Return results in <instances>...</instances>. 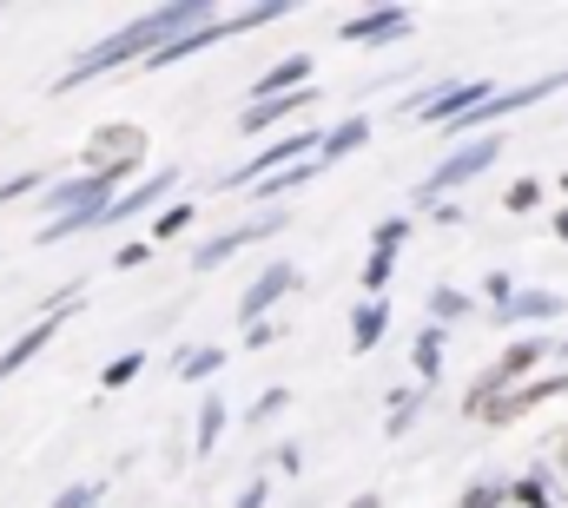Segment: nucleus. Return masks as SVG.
I'll return each instance as SVG.
<instances>
[{"instance_id": "f257e3e1", "label": "nucleus", "mask_w": 568, "mask_h": 508, "mask_svg": "<svg viewBox=\"0 0 568 508\" xmlns=\"http://www.w3.org/2000/svg\"><path fill=\"white\" fill-rule=\"evenodd\" d=\"M199 27H212V13L199 7V0H172V7H152L145 20L133 27H120V33H106L93 53H80L67 73H60V87H80V80H93V73H113V67H126V60H152L159 53V40L172 47V40H185V33H199Z\"/></svg>"}, {"instance_id": "f03ea898", "label": "nucleus", "mask_w": 568, "mask_h": 508, "mask_svg": "<svg viewBox=\"0 0 568 508\" xmlns=\"http://www.w3.org/2000/svg\"><path fill=\"white\" fill-rule=\"evenodd\" d=\"M126 172H133V165H120V172H87V179L53 185V192H47L53 219H47V232H40V238H47V245H60V238H73V232H93V225L126 199V192H120V185H126Z\"/></svg>"}, {"instance_id": "7ed1b4c3", "label": "nucleus", "mask_w": 568, "mask_h": 508, "mask_svg": "<svg viewBox=\"0 0 568 508\" xmlns=\"http://www.w3.org/2000/svg\"><path fill=\"white\" fill-rule=\"evenodd\" d=\"M542 357H549V344H516V350H509V357H503L489 377L469 389V416H489V409L503 403V389H509V383H523L536 364H542Z\"/></svg>"}, {"instance_id": "20e7f679", "label": "nucleus", "mask_w": 568, "mask_h": 508, "mask_svg": "<svg viewBox=\"0 0 568 508\" xmlns=\"http://www.w3.org/2000/svg\"><path fill=\"white\" fill-rule=\"evenodd\" d=\"M145 159V132L126 126V120H113V126H100L87 139V165L93 172H120V165H140Z\"/></svg>"}, {"instance_id": "39448f33", "label": "nucleus", "mask_w": 568, "mask_h": 508, "mask_svg": "<svg viewBox=\"0 0 568 508\" xmlns=\"http://www.w3.org/2000/svg\"><path fill=\"white\" fill-rule=\"evenodd\" d=\"M496 152H503V139H469L463 152H449L436 172L424 179V199H436V192H449V185H469L483 165H496Z\"/></svg>"}, {"instance_id": "423d86ee", "label": "nucleus", "mask_w": 568, "mask_h": 508, "mask_svg": "<svg viewBox=\"0 0 568 508\" xmlns=\"http://www.w3.org/2000/svg\"><path fill=\"white\" fill-rule=\"evenodd\" d=\"M284 225V212H265V219H252V225H239V232H225V238H212V245H199V271H212V264H225L232 252H245V245H258V238H272Z\"/></svg>"}, {"instance_id": "0eeeda50", "label": "nucleus", "mask_w": 568, "mask_h": 508, "mask_svg": "<svg viewBox=\"0 0 568 508\" xmlns=\"http://www.w3.org/2000/svg\"><path fill=\"white\" fill-rule=\"evenodd\" d=\"M291 284H297V271H291V264H265V271H258V284L239 297V317H245V324H265V311L278 304Z\"/></svg>"}, {"instance_id": "6e6552de", "label": "nucleus", "mask_w": 568, "mask_h": 508, "mask_svg": "<svg viewBox=\"0 0 568 508\" xmlns=\"http://www.w3.org/2000/svg\"><path fill=\"white\" fill-rule=\"evenodd\" d=\"M397 33H410V7H377V13H357V20H344L337 27V40H397Z\"/></svg>"}, {"instance_id": "1a4fd4ad", "label": "nucleus", "mask_w": 568, "mask_h": 508, "mask_svg": "<svg viewBox=\"0 0 568 508\" xmlns=\"http://www.w3.org/2000/svg\"><path fill=\"white\" fill-rule=\"evenodd\" d=\"M60 317H67V304H53V311H47V317H40V324H33L27 337H20V344H7V350H0V383L13 377L20 364H33V357H40V350L53 344V331H60Z\"/></svg>"}, {"instance_id": "9d476101", "label": "nucleus", "mask_w": 568, "mask_h": 508, "mask_svg": "<svg viewBox=\"0 0 568 508\" xmlns=\"http://www.w3.org/2000/svg\"><path fill=\"white\" fill-rule=\"evenodd\" d=\"M311 100H317V93H291V100H258V106H245V113H239V126H245V132H265V126H278L284 113H304Z\"/></svg>"}, {"instance_id": "9b49d317", "label": "nucleus", "mask_w": 568, "mask_h": 508, "mask_svg": "<svg viewBox=\"0 0 568 508\" xmlns=\"http://www.w3.org/2000/svg\"><path fill=\"white\" fill-rule=\"evenodd\" d=\"M556 311H568L556 291H523V297H509L496 317H509V324H536V317H556Z\"/></svg>"}, {"instance_id": "f8f14e48", "label": "nucleus", "mask_w": 568, "mask_h": 508, "mask_svg": "<svg viewBox=\"0 0 568 508\" xmlns=\"http://www.w3.org/2000/svg\"><path fill=\"white\" fill-rule=\"evenodd\" d=\"M159 192H172V172H152L145 185H133V192H126V199H120V205H113V212H106L100 225H120V219H140V212L152 205V199H159Z\"/></svg>"}, {"instance_id": "ddd939ff", "label": "nucleus", "mask_w": 568, "mask_h": 508, "mask_svg": "<svg viewBox=\"0 0 568 508\" xmlns=\"http://www.w3.org/2000/svg\"><path fill=\"white\" fill-rule=\"evenodd\" d=\"M384 324H390V311L371 297V304H357V317H351V350L364 357V350H377V337H384Z\"/></svg>"}, {"instance_id": "4468645a", "label": "nucleus", "mask_w": 568, "mask_h": 508, "mask_svg": "<svg viewBox=\"0 0 568 508\" xmlns=\"http://www.w3.org/2000/svg\"><path fill=\"white\" fill-rule=\"evenodd\" d=\"M225 416H232V409H225L219 396H205V409H199V456H212V449H219V436H225Z\"/></svg>"}, {"instance_id": "2eb2a0df", "label": "nucleus", "mask_w": 568, "mask_h": 508, "mask_svg": "<svg viewBox=\"0 0 568 508\" xmlns=\"http://www.w3.org/2000/svg\"><path fill=\"white\" fill-rule=\"evenodd\" d=\"M364 139H371V120H344V126L324 139V159H344V152H357Z\"/></svg>"}, {"instance_id": "dca6fc26", "label": "nucleus", "mask_w": 568, "mask_h": 508, "mask_svg": "<svg viewBox=\"0 0 568 508\" xmlns=\"http://www.w3.org/2000/svg\"><path fill=\"white\" fill-rule=\"evenodd\" d=\"M311 172H317V159H304V165H291V172H278V179H265V185H252V192H258V199H284V192H297V185H304Z\"/></svg>"}, {"instance_id": "f3484780", "label": "nucleus", "mask_w": 568, "mask_h": 508, "mask_svg": "<svg viewBox=\"0 0 568 508\" xmlns=\"http://www.w3.org/2000/svg\"><path fill=\"white\" fill-rule=\"evenodd\" d=\"M436 370H443V331H436V324H429L424 337H417V377H436Z\"/></svg>"}, {"instance_id": "a211bd4d", "label": "nucleus", "mask_w": 568, "mask_h": 508, "mask_svg": "<svg viewBox=\"0 0 568 508\" xmlns=\"http://www.w3.org/2000/svg\"><path fill=\"white\" fill-rule=\"evenodd\" d=\"M219 364H225V350H192V357L179 364V377H185V383H199V377H212Z\"/></svg>"}, {"instance_id": "6ab92c4d", "label": "nucleus", "mask_w": 568, "mask_h": 508, "mask_svg": "<svg viewBox=\"0 0 568 508\" xmlns=\"http://www.w3.org/2000/svg\"><path fill=\"white\" fill-rule=\"evenodd\" d=\"M429 311H436V317L449 324V317H463V311H469V297H463V291H443V284H436V291H429Z\"/></svg>"}, {"instance_id": "aec40b11", "label": "nucleus", "mask_w": 568, "mask_h": 508, "mask_svg": "<svg viewBox=\"0 0 568 508\" xmlns=\"http://www.w3.org/2000/svg\"><path fill=\"white\" fill-rule=\"evenodd\" d=\"M140 364H145L140 350H126V357H113V364H106V377H100V383H106V389H120V383L140 377Z\"/></svg>"}, {"instance_id": "412c9836", "label": "nucleus", "mask_w": 568, "mask_h": 508, "mask_svg": "<svg viewBox=\"0 0 568 508\" xmlns=\"http://www.w3.org/2000/svg\"><path fill=\"white\" fill-rule=\"evenodd\" d=\"M536 199H542V185H536V179H516L503 205H509V212H536Z\"/></svg>"}, {"instance_id": "4be33fe9", "label": "nucleus", "mask_w": 568, "mask_h": 508, "mask_svg": "<svg viewBox=\"0 0 568 508\" xmlns=\"http://www.w3.org/2000/svg\"><path fill=\"white\" fill-rule=\"evenodd\" d=\"M404 238H410V225H404V219H384V225L371 232V245H377V252H397Z\"/></svg>"}, {"instance_id": "5701e85b", "label": "nucleus", "mask_w": 568, "mask_h": 508, "mask_svg": "<svg viewBox=\"0 0 568 508\" xmlns=\"http://www.w3.org/2000/svg\"><path fill=\"white\" fill-rule=\"evenodd\" d=\"M185 225H192V205H172V212H159V225H152V232H159V238H179Z\"/></svg>"}, {"instance_id": "b1692460", "label": "nucleus", "mask_w": 568, "mask_h": 508, "mask_svg": "<svg viewBox=\"0 0 568 508\" xmlns=\"http://www.w3.org/2000/svg\"><path fill=\"white\" fill-rule=\"evenodd\" d=\"M516 502H529V508H556V496H549V489H542V482L529 476V482H516Z\"/></svg>"}, {"instance_id": "393cba45", "label": "nucleus", "mask_w": 568, "mask_h": 508, "mask_svg": "<svg viewBox=\"0 0 568 508\" xmlns=\"http://www.w3.org/2000/svg\"><path fill=\"white\" fill-rule=\"evenodd\" d=\"M463 508H503V489H496V482H476V489L463 496Z\"/></svg>"}, {"instance_id": "a878e982", "label": "nucleus", "mask_w": 568, "mask_h": 508, "mask_svg": "<svg viewBox=\"0 0 568 508\" xmlns=\"http://www.w3.org/2000/svg\"><path fill=\"white\" fill-rule=\"evenodd\" d=\"M93 502H100V489H93V482H73V489H67L53 508H93Z\"/></svg>"}, {"instance_id": "bb28decb", "label": "nucleus", "mask_w": 568, "mask_h": 508, "mask_svg": "<svg viewBox=\"0 0 568 508\" xmlns=\"http://www.w3.org/2000/svg\"><path fill=\"white\" fill-rule=\"evenodd\" d=\"M364 284H371V291H384V284H390V252H377L371 264H364Z\"/></svg>"}, {"instance_id": "cd10ccee", "label": "nucleus", "mask_w": 568, "mask_h": 508, "mask_svg": "<svg viewBox=\"0 0 568 508\" xmlns=\"http://www.w3.org/2000/svg\"><path fill=\"white\" fill-rule=\"evenodd\" d=\"M284 403V389H265V396H258V403H252V416H245V423H265V416H272V409H278Z\"/></svg>"}, {"instance_id": "c85d7f7f", "label": "nucleus", "mask_w": 568, "mask_h": 508, "mask_svg": "<svg viewBox=\"0 0 568 508\" xmlns=\"http://www.w3.org/2000/svg\"><path fill=\"white\" fill-rule=\"evenodd\" d=\"M265 496H272V482H252V489L239 496V508H265Z\"/></svg>"}, {"instance_id": "c756f323", "label": "nucleus", "mask_w": 568, "mask_h": 508, "mask_svg": "<svg viewBox=\"0 0 568 508\" xmlns=\"http://www.w3.org/2000/svg\"><path fill=\"white\" fill-rule=\"evenodd\" d=\"M351 508H384V502H377V496H357V502H351Z\"/></svg>"}, {"instance_id": "7c9ffc66", "label": "nucleus", "mask_w": 568, "mask_h": 508, "mask_svg": "<svg viewBox=\"0 0 568 508\" xmlns=\"http://www.w3.org/2000/svg\"><path fill=\"white\" fill-rule=\"evenodd\" d=\"M556 232H562V245H568V212H562V219H556Z\"/></svg>"}, {"instance_id": "2f4dec72", "label": "nucleus", "mask_w": 568, "mask_h": 508, "mask_svg": "<svg viewBox=\"0 0 568 508\" xmlns=\"http://www.w3.org/2000/svg\"><path fill=\"white\" fill-rule=\"evenodd\" d=\"M562 357H568V344H562Z\"/></svg>"}]
</instances>
